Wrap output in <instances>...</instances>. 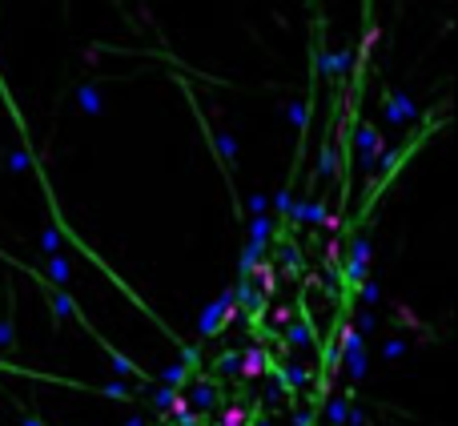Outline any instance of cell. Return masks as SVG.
Instances as JSON below:
<instances>
[{
  "mask_svg": "<svg viewBox=\"0 0 458 426\" xmlns=\"http://www.w3.org/2000/svg\"><path fill=\"white\" fill-rule=\"evenodd\" d=\"M382 117L390 121V125H410L414 117H418V105L410 100V93L406 88H386L382 93Z\"/></svg>",
  "mask_w": 458,
  "mask_h": 426,
  "instance_id": "6da1fadb",
  "label": "cell"
},
{
  "mask_svg": "<svg viewBox=\"0 0 458 426\" xmlns=\"http://www.w3.org/2000/svg\"><path fill=\"white\" fill-rule=\"evenodd\" d=\"M37 286H40V294H45V301H49V310H52V318L57 322H64V318H76V322H85V313H81V306H76V298L69 294V289H52V286H45L37 277ZM88 326V322H85Z\"/></svg>",
  "mask_w": 458,
  "mask_h": 426,
  "instance_id": "7a4b0ae2",
  "label": "cell"
},
{
  "mask_svg": "<svg viewBox=\"0 0 458 426\" xmlns=\"http://www.w3.org/2000/svg\"><path fill=\"white\" fill-rule=\"evenodd\" d=\"M37 277L45 282V286H52V289H69V286H73V262H69L64 253L45 258V262L37 265Z\"/></svg>",
  "mask_w": 458,
  "mask_h": 426,
  "instance_id": "3957f363",
  "label": "cell"
},
{
  "mask_svg": "<svg viewBox=\"0 0 458 426\" xmlns=\"http://www.w3.org/2000/svg\"><path fill=\"white\" fill-rule=\"evenodd\" d=\"M237 374H241V378L270 374V354L261 350V346H246V350L237 354Z\"/></svg>",
  "mask_w": 458,
  "mask_h": 426,
  "instance_id": "277c9868",
  "label": "cell"
},
{
  "mask_svg": "<svg viewBox=\"0 0 458 426\" xmlns=\"http://www.w3.org/2000/svg\"><path fill=\"white\" fill-rule=\"evenodd\" d=\"M326 201L322 197H310V201H294L290 205V221H297V226H322L326 221Z\"/></svg>",
  "mask_w": 458,
  "mask_h": 426,
  "instance_id": "5b68a950",
  "label": "cell"
},
{
  "mask_svg": "<svg viewBox=\"0 0 458 426\" xmlns=\"http://www.w3.org/2000/svg\"><path fill=\"white\" fill-rule=\"evenodd\" d=\"M73 100H76V109H81L85 117H97L101 109H105V93H101V81H85V85H76Z\"/></svg>",
  "mask_w": 458,
  "mask_h": 426,
  "instance_id": "8992f818",
  "label": "cell"
},
{
  "mask_svg": "<svg viewBox=\"0 0 458 426\" xmlns=\"http://www.w3.org/2000/svg\"><path fill=\"white\" fill-rule=\"evenodd\" d=\"M354 149L358 153H386L390 145H386V137L370 125V121H358V125H354Z\"/></svg>",
  "mask_w": 458,
  "mask_h": 426,
  "instance_id": "52a82bcc",
  "label": "cell"
},
{
  "mask_svg": "<svg viewBox=\"0 0 458 426\" xmlns=\"http://www.w3.org/2000/svg\"><path fill=\"white\" fill-rule=\"evenodd\" d=\"M318 177H342V145H334L330 137L318 153Z\"/></svg>",
  "mask_w": 458,
  "mask_h": 426,
  "instance_id": "ba28073f",
  "label": "cell"
},
{
  "mask_svg": "<svg viewBox=\"0 0 458 426\" xmlns=\"http://www.w3.org/2000/svg\"><path fill=\"white\" fill-rule=\"evenodd\" d=\"M277 382H282V390H306L310 386V370L297 362H285L282 370H277Z\"/></svg>",
  "mask_w": 458,
  "mask_h": 426,
  "instance_id": "9c48e42d",
  "label": "cell"
},
{
  "mask_svg": "<svg viewBox=\"0 0 458 426\" xmlns=\"http://www.w3.org/2000/svg\"><path fill=\"white\" fill-rule=\"evenodd\" d=\"M185 402H189V410H210L213 402H217V390L210 386V382H193V386H189V394H185Z\"/></svg>",
  "mask_w": 458,
  "mask_h": 426,
  "instance_id": "30bf717a",
  "label": "cell"
},
{
  "mask_svg": "<svg viewBox=\"0 0 458 426\" xmlns=\"http://www.w3.org/2000/svg\"><path fill=\"white\" fill-rule=\"evenodd\" d=\"M258 262H265V246H261V241H246V250H241V262H237V277H249Z\"/></svg>",
  "mask_w": 458,
  "mask_h": 426,
  "instance_id": "8fae6325",
  "label": "cell"
},
{
  "mask_svg": "<svg viewBox=\"0 0 458 426\" xmlns=\"http://www.w3.org/2000/svg\"><path fill=\"white\" fill-rule=\"evenodd\" d=\"M101 350H105V358H109V362H113V370H117V378H145V374H141V370H137L133 362H129V358H125V354H117V350H113V346H109V342H105V338H101Z\"/></svg>",
  "mask_w": 458,
  "mask_h": 426,
  "instance_id": "7c38bea8",
  "label": "cell"
},
{
  "mask_svg": "<svg viewBox=\"0 0 458 426\" xmlns=\"http://www.w3.org/2000/svg\"><path fill=\"white\" fill-rule=\"evenodd\" d=\"M285 342H290L294 350H310V346H314L310 322H290V326H285Z\"/></svg>",
  "mask_w": 458,
  "mask_h": 426,
  "instance_id": "4fadbf2b",
  "label": "cell"
},
{
  "mask_svg": "<svg viewBox=\"0 0 458 426\" xmlns=\"http://www.w3.org/2000/svg\"><path fill=\"white\" fill-rule=\"evenodd\" d=\"M185 378H189V370L181 362H169V366L157 370V382H161L165 390H181V386H185Z\"/></svg>",
  "mask_w": 458,
  "mask_h": 426,
  "instance_id": "5bb4252c",
  "label": "cell"
},
{
  "mask_svg": "<svg viewBox=\"0 0 458 426\" xmlns=\"http://www.w3.org/2000/svg\"><path fill=\"white\" fill-rule=\"evenodd\" d=\"M285 121H290L297 133H306V129H310V100H290V105H285Z\"/></svg>",
  "mask_w": 458,
  "mask_h": 426,
  "instance_id": "9a60e30c",
  "label": "cell"
},
{
  "mask_svg": "<svg viewBox=\"0 0 458 426\" xmlns=\"http://www.w3.org/2000/svg\"><path fill=\"white\" fill-rule=\"evenodd\" d=\"M342 366H346L350 382H366V374H370V358H366V350L346 354V358H342Z\"/></svg>",
  "mask_w": 458,
  "mask_h": 426,
  "instance_id": "2e32d148",
  "label": "cell"
},
{
  "mask_svg": "<svg viewBox=\"0 0 458 426\" xmlns=\"http://www.w3.org/2000/svg\"><path fill=\"white\" fill-rule=\"evenodd\" d=\"M253 282H258L261 286V298H265V294H273V289H277V265H270V262H258L253 265Z\"/></svg>",
  "mask_w": 458,
  "mask_h": 426,
  "instance_id": "e0dca14e",
  "label": "cell"
},
{
  "mask_svg": "<svg viewBox=\"0 0 458 426\" xmlns=\"http://www.w3.org/2000/svg\"><path fill=\"white\" fill-rule=\"evenodd\" d=\"M61 226H57V221H52V226H45L40 229V253H45V258H57V253H61Z\"/></svg>",
  "mask_w": 458,
  "mask_h": 426,
  "instance_id": "ac0fdd59",
  "label": "cell"
},
{
  "mask_svg": "<svg viewBox=\"0 0 458 426\" xmlns=\"http://www.w3.org/2000/svg\"><path fill=\"white\" fill-rule=\"evenodd\" d=\"M350 406H354L350 398H326V422H330V426H346Z\"/></svg>",
  "mask_w": 458,
  "mask_h": 426,
  "instance_id": "d6986e66",
  "label": "cell"
},
{
  "mask_svg": "<svg viewBox=\"0 0 458 426\" xmlns=\"http://www.w3.org/2000/svg\"><path fill=\"white\" fill-rule=\"evenodd\" d=\"M270 238H273V217H270V213L249 217V241H261V246H265Z\"/></svg>",
  "mask_w": 458,
  "mask_h": 426,
  "instance_id": "ffe728a7",
  "label": "cell"
},
{
  "mask_svg": "<svg viewBox=\"0 0 458 426\" xmlns=\"http://www.w3.org/2000/svg\"><path fill=\"white\" fill-rule=\"evenodd\" d=\"M4 169H8V173H28V169H37V161H33L28 149H13L4 157Z\"/></svg>",
  "mask_w": 458,
  "mask_h": 426,
  "instance_id": "44dd1931",
  "label": "cell"
},
{
  "mask_svg": "<svg viewBox=\"0 0 458 426\" xmlns=\"http://www.w3.org/2000/svg\"><path fill=\"white\" fill-rule=\"evenodd\" d=\"M374 258V241L366 238V234H358V238L350 241V262H362V265H370Z\"/></svg>",
  "mask_w": 458,
  "mask_h": 426,
  "instance_id": "7402d4cb",
  "label": "cell"
},
{
  "mask_svg": "<svg viewBox=\"0 0 458 426\" xmlns=\"http://www.w3.org/2000/svg\"><path fill=\"white\" fill-rule=\"evenodd\" d=\"M181 394V390H165V386H153L149 390V402H153V410L157 414H169V406H173V398Z\"/></svg>",
  "mask_w": 458,
  "mask_h": 426,
  "instance_id": "603a6c76",
  "label": "cell"
},
{
  "mask_svg": "<svg viewBox=\"0 0 458 426\" xmlns=\"http://www.w3.org/2000/svg\"><path fill=\"white\" fill-rule=\"evenodd\" d=\"M0 350H16V322H13V313H0Z\"/></svg>",
  "mask_w": 458,
  "mask_h": 426,
  "instance_id": "cb8c5ba5",
  "label": "cell"
},
{
  "mask_svg": "<svg viewBox=\"0 0 458 426\" xmlns=\"http://www.w3.org/2000/svg\"><path fill=\"white\" fill-rule=\"evenodd\" d=\"M342 277H346L350 286L358 289L362 282H370V265H362V262H346V265H342Z\"/></svg>",
  "mask_w": 458,
  "mask_h": 426,
  "instance_id": "d4e9b609",
  "label": "cell"
},
{
  "mask_svg": "<svg viewBox=\"0 0 458 426\" xmlns=\"http://www.w3.org/2000/svg\"><path fill=\"white\" fill-rule=\"evenodd\" d=\"M350 326L358 330V334H362V342H366V338H370V334H374V330H378V318H374V310H362L358 318L350 322Z\"/></svg>",
  "mask_w": 458,
  "mask_h": 426,
  "instance_id": "484cf974",
  "label": "cell"
},
{
  "mask_svg": "<svg viewBox=\"0 0 458 426\" xmlns=\"http://www.w3.org/2000/svg\"><path fill=\"white\" fill-rule=\"evenodd\" d=\"M406 350H410V342H406V338H390V342H382V358H386V362H398V358H406Z\"/></svg>",
  "mask_w": 458,
  "mask_h": 426,
  "instance_id": "4316f807",
  "label": "cell"
},
{
  "mask_svg": "<svg viewBox=\"0 0 458 426\" xmlns=\"http://www.w3.org/2000/svg\"><path fill=\"white\" fill-rule=\"evenodd\" d=\"M290 205H294V189L285 185V189H277V193H273L270 209H273V213H282V217H290Z\"/></svg>",
  "mask_w": 458,
  "mask_h": 426,
  "instance_id": "83f0119b",
  "label": "cell"
},
{
  "mask_svg": "<svg viewBox=\"0 0 458 426\" xmlns=\"http://www.w3.org/2000/svg\"><path fill=\"white\" fill-rule=\"evenodd\" d=\"M358 298L366 301V310H370V306H378V301H382V286L370 277V282H362V286H358Z\"/></svg>",
  "mask_w": 458,
  "mask_h": 426,
  "instance_id": "f1b7e54d",
  "label": "cell"
},
{
  "mask_svg": "<svg viewBox=\"0 0 458 426\" xmlns=\"http://www.w3.org/2000/svg\"><path fill=\"white\" fill-rule=\"evenodd\" d=\"M314 69H318V76H334V52L318 49L314 52Z\"/></svg>",
  "mask_w": 458,
  "mask_h": 426,
  "instance_id": "f546056e",
  "label": "cell"
},
{
  "mask_svg": "<svg viewBox=\"0 0 458 426\" xmlns=\"http://www.w3.org/2000/svg\"><path fill=\"white\" fill-rule=\"evenodd\" d=\"M246 213H249V217L270 213V197H265V193H249V197H246Z\"/></svg>",
  "mask_w": 458,
  "mask_h": 426,
  "instance_id": "4dcf8cb0",
  "label": "cell"
},
{
  "mask_svg": "<svg viewBox=\"0 0 458 426\" xmlns=\"http://www.w3.org/2000/svg\"><path fill=\"white\" fill-rule=\"evenodd\" d=\"M282 270L285 274L302 270V250H297V246H282Z\"/></svg>",
  "mask_w": 458,
  "mask_h": 426,
  "instance_id": "1f68e13d",
  "label": "cell"
},
{
  "mask_svg": "<svg viewBox=\"0 0 458 426\" xmlns=\"http://www.w3.org/2000/svg\"><path fill=\"white\" fill-rule=\"evenodd\" d=\"M354 69V49H338L334 52V76H346Z\"/></svg>",
  "mask_w": 458,
  "mask_h": 426,
  "instance_id": "d6a6232c",
  "label": "cell"
},
{
  "mask_svg": "<svg viewBox=\"0 0 458 426\" xmlns=\"http://www.w3.org/2000/svg\"><path fill=\"white\" fill-rule=\"evenodd\" d=\"M222 426H246V410H241V406H229V410L222 414Z\"/></svg>",
  "mask_w": 458,
  "mask_h": 426,
  "instance_id": "836d02e7",
  "label": "cell"
},
{
  "mask_svg": "<svg viewBox=\"0 0 458 426\" xmlns=\"http://www.w3.org/2000/svg\"><path fill=\"white\" fill-rule=\"evenodd\" d=\"M181 366H185V370H197V366H201V350H197V346H185V350H181Z\"/></svg>",
  "mask_w": 458,
  "mask_h": 426,
  "instance_id": "e575fe53",
  "label": "cell"
},
{
  "mask_svg": "<svg viewBox=\"0 0 458 426\" xmlns=\"http://www.w3.org/2000/svg\"><path fill=\"white\" fill-rule=\"evenodd\" d=\"M105 394H109V398H121V402L133 398V390L125 386V382H109V386H105Z\"/></svg>",
  "mask_w": 458,
  "mask_h": 426,
  "instance_id": "d590c367",
  "label": "cell"
},
{
  "mask_svg": "<svg viewBox=\"0 0 458 426\" xmlns=\"http://www.w3.org/2000/svg\"><path fill=\"white\" fill-rule=\"evenodd\" d=\"M322 229H326V234H330V238H342V217H338V213H326Z\"/></svg>",
  "mask_w": 458,
  "mask_h": 426,
  "instance_id": "8d00e7d4",
  "label": "cell"
},
{
  "mask_svg": "<svg viewBox=\"0 0 458 426\" xmlns=\"http://www.w3.org/2000/svg\"><path fill=\"white\" fill-rule=\"evenodd\" d=\"M217 370H222V374H237V354L234 350L222 354V358H217Z\"/></svg>",
  "mask_w": 458,
  "mask_h": 426,
  "instance_id": "74e56055",
  "label": "cell"
},
{
  "mask_svg": "<svg viewBox=\"0 0 458 426\" xmlns=\"http://www.w3.org/2000/svg\"><path fill=\"white\" fill-rule=\"evenodd\" d=\"M342 246H346L342 238H330V241H326V262H338V258H342Z\"/></svg>",
  "mask_w": 458,
  "mask_h": 426,
  "instance_id": "f35d334b",
  "label": "cell"
},
{
  "mask_svg": "<svg viewBox=\"0 0 458 426\" xmlns=\"http://www.w3.org/2000/svg\"><path fill=\"white\" fill-rule=\"evenodd\" d=\"M294 426H314V410H310V406L294 410Z\"/></svg>",
  "mask_w": 458,
  "mask_h": 426,
  "instance_id": "ab89813d",
  "label": "cell"
},
{
  "mask_svg": "<svg viewBox=\"0 0 458 426\" xmlns=\"http://www.w3.org/2000/svg\"><path fill=\"white\" fill-rule=\"evenodd\" d=\"M173 422L177 426H201V418H197V410H185V414H177Z\"/></svg>",
  "mask_w": 458,
  "mask_h": 426,
  "instance_id": "60d3db41",
  "label": "cell"
},
{
  "mask_svg": "<svg viewBox=\"0 0 458 426\" xmlns=\"http://www.w3.org/2000/svg\"><path fill=\"white\" fill-rule=\"evenodd\" d=\"M265 394H270V398L277 402V398H282V394H285V390H282V382H277V378H273V382H270V390H265Z\"/></svg>",
  "mask_w": 458,
  "mask_h": 426,
  "instance_id": "b9f144b4",
  "label": "cell"
},
{
  "mask_svg": "<svg viewBox=\"0 0 458 426\" xmlns=\"http://www.w3.org/2000/svg\"><path fill=\"white\" fill-rule=\"evenodd\" d=\"M21 426H45V422H40V418H37V414H21Z\"/></svg>",
  "mask_w": 458,
  "mask_h": 426,
  "instance_id": "7bdbcfd3",
  "label": "cell"
},
{
  "mask_svg": "<svg viewBox=\"0 0 458 426\" xmlns=\"http://www.w3.org/2000/svg\"><path fill=\"white\" fill-rule=\"evenodd\" d=\"M273 318H277V322H294V310H290V306H282V310L273 313Z\"/></svg>",
  "mask_w": 458,
  "mask_h": 426,
  "instance_id": "ee69618b",
  "label": "cell"
},
{
  "mask_svg": "<svg viewBox=\"0 0 458 426\" xmlns=\"http://www.w3.org/2000/svg\"><path fill=\"white\" fill-rule=\"evenodd\" d=\"M125 426H145V418H141V414H133V418H125Z\"/></svg>",
  "mask_w": 458,
  "mask_h": 426,
  "instance_id": "f6af8a7d",
  "label": "cell"
},
{
  "mask_svg": "<svg viewBox=\"0 0 458 426\" xmlns=\"http://www.w3.org/2000/svg\"><path fill=\"white\" fill-rule=\"evenodd\" d=\"M261 426H270V422H261Z\"/></svg>",
  "mask_w": 458,
  "mask_h": 426,
  "instance_id": "bcb514c9",
  "label": "cell"
}]
</instances>
